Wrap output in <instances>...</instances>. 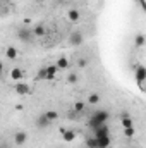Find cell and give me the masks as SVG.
<instances>
[{
  "instance_id": "6da1fadb",
  "label": "cell",
  "mask_w": 146,
  "mask_h": 148,
  "mask_svg": "<svg viewBox=\"0 0 146 148\" xmlns=\"http://www.w3.org/2000/svg\"><path fill=\"white\" fill-rule=\"evenodd\" d=\"M108 112L107 110H98L95 112L93 115H91V119H89V127L91 129H96V127H100L102 124H107V121H108Z\"/></svg>"
},
{
  "instance_id": "7a4b0ae2",
  "label": "cell",
  "mask_w": 146,
  "mask_h": 148,
  "mask_svg": "<svg viewBox=\"0 0 146 148\" xmlns=\"http://www.w3.org/2000/svg\"><path fill=\"white\" fill-rule=\"evenodd\" d=\"M83 41H84V36H83L81 31H72V33H71V36H69V45L79 47V45H83Z\"/></svg>"
},
{
  "instance_id": "3957f363",
  "label": "cell",
  "mask_w": 146,
  "mask_h": 148,
  "mask_svg": "<svg viewBox=\"0 0 146 148\" xmlns=\"http://www.w3.org/2000/svg\"><path fill=\"white\" fill-rule=\"evenodd\" d=\"M9 77H10L12 81L19 83V81H23V77H24V71H23V69H19V67H14V69H10Z\"/></svg>"
},
{
  "instance_id": "277c9868",
  "label": "cell",
  "mask_w": 146,
  "mask_h": 148,
  "mask_svg": "<svg viewBox=\"0 0 146 148\" xmlns=\"http://www.w3.org/2000/svg\"><path fill=\"white\" fill-rule=\"evenodd\" d=\"M26 141H28V134H26L24 131H17V133L14 134V143H16L17 147L26 145Z\"/></svg>"
},
{
  "instance_id": "5b68a950",
  "label": "cell",
  "mask_w": 146,
  "mask_h": 148,
  "mask_svg": "<svg viewBox=\"0 0 146 148\" xmlns=\"http://www.w3.org/2000/svg\"><path fill=\"white\" fill-rule=\"evenodd\" d=\"M60 134H62V138H64V143H72L74 140H76V133H74L72 129H60Z\"/></svg>"
},
{
  "instance_id": "8992f818",
  "label": "cell",
  "mask_w": 146,
  "mask_h": 148,
  "mask_svg": "<svg viewBox=\"0 0 146 148\" xmlns=\"http://www.w3.org/2000/svg\"><path fill=\"white\" fill-rule=\"evenodd\" d=\"M17 38H19L21 41H24V43H29V41L33 40V33H31L29 29H24V28H23V29L17 31Z\"/></svg>"
},
{
  "instance_id": "52a82bcc",
  "label": "cell",
  "mask_w": 146,
  "mask_h": 148,
  "mask_svg": "<svg viewBox=\"0 0 146 148\" xmlns=\"http://www.w3.org/2000/svg\"><path fill=\"white\" fill-rule=\"evenodd\" d=\"M14 90H16V93L17 95H28L29 91H31V88L26 84V83H23V81H19V83H16V86H14Z\"/></svg>"
},
{
  "instance_id": "ba28073f",
  "label": "cell",
  "mask_w": 146,
  "mask_h": 148,
  "mask_svg": "<svg viewBox=\"0 0 146 148\" xmlns=\"http://www.w3.org/2000/svg\"><path fill=\"white\" fill-rule=\"evenodd\" d=\"M134 76H136V81H138V83H139V81H146V67L143 66V64L136 66V73H134Z\"/></svg>"
},
{
  "instance_id": "9c48e42d",
  "label": "cell",
  "mask_w": 146,
  "mask_h": 148,
  "mask_svg": "<svg viewBox=\"0 0 146 148\" xmlns=\"http://www.w3.org/2000/svg\"><path fill=\"white\" fill-rule=\"evenodd\" d=\"M108 134H110V129H108L107 124H102L100 127L95 129V138H96V140H98V138H103V136H108Z\"/></svg>"
},
{
  "instance_id": "30bf717a",
  "label": "cell",
  "mask_w": 146,
  "mask_h": 148,
  "mask_svg": "<svg viewBox=\"0 0 146 148\" xmlns=\"http://www.w3.org/2000/svg\"><path fill=\"white\" fill-rule=\"evenodd\" d=\"M50 124H52V122L46 119V115H45V114L38 115V119H36V127H38V129H46Z\"/></svg>"
},
{
  "instance_id": "8fae6325",
  "label": "cell",
  "mask_w": 146,
  "mask_h": 148,
  "mask_svg": "<svg viewBox=\"0 0 146 148\" xmlns=\"http://www.w3.org/2000/svg\"><path fill=\"white\" fill-rule=\"evenodd\" d=\"M67 19H69L71 23H79V19H81V12H79L77 9H71V10L67 12Z\"/></svg>"
},
{
  "instance_id": "7c38bea8",
  "label": "cell",
  "mask_w": 146,
  "mask_h": 148,
  "mask_svg": "<svg viewBox=\"0 0 146 148\" xmlns=\"http://www.w3.org/2000/svg\"><path fill=\"white\" fill-rule=\"evenodd\" d=\"M45 71H46V79L50 81V79H53L57 73H59V67L55 66V64H52V66H48V67H45Z\"/></svg>"
},
{
  "instance_id": "4fadbf2b",
  "label": "cell",
  "mask_w": 146,
  "mask_h": 148,
  "mask_svg": "<svg viewBox=\"0 0 146 148\" xmlns=\"http://www.w3.org/2000/svg\"><path fill=\"white\" fill-rule=\"evenodd\" d=\"M33 36H38V38H41V36H45L46 35V28L43 26V24H36L35 28H33Z\"/></svg>"
},
{
  "instance_id": "5bb4252c",
  "label": "cell",
  "mask_w": 146,
  "mask_h": 148,
  "mask_svg": "<svg viewBox=\"0 0 146 148\" xmlns=\"http://www.w3.org/2000/svg\"><path fill=\"white\" fill-rule=\"evenodd\" d=\"M5 55H7V59H9V60H16L19 53H17L16 47H7V50H5Z\"/></svg>"
},
{
  "instance_id": "9a60e30c",
  "label": "cell",
  "mask_w": 146,
  "mask_h": 148,
  "mask_svg": "<svg viewBox=\"0 0 146 148\" xmlns=\"http://www.w3.org/2000/svg\"><path fill=\"white\" fill-rule=\"evenodd\" d=\"M146 43V38H145V33H138L136 38H134V45L138 47V48H143Z\"/></svg>"
},
{
  "instance_id": "2e32d148",
  "label": "cell",
  "mask_w": 146,
  "mask_h": 148,
  "mask_svg": "<svg viewBox=\"0 0 146 148\" xmlns=\"http://www.w3.org/2000/svg\"><path fill=\"white\" fill-rule=\"evenodd\" d=\"M112 140H110V134L108 136H103V138H98V148H108Z\"/></svg>"
},
{
  "instance_id": "e0dca14e",
  "label": "cell",
  "mask_w": 146,
  "mask_h": 148,
  "mask_svg": "<svg viewBox=\"0 0 146 148\" xmlns=\"http://www.w3.org/2000/svg\"><path fill=\"white\" fill-rule=\"evenodd\" d=\"M86 109V102H83V100H77V102H74V112L76 114H81V112H84Z\"/></svg>"
},
{
  "instance_id": "ac0fdd59",
  "label": "cell",
  "mask_w": 146,
  "mask_h": 148,
  "mask_svg": "<svg viewBox=\"0 0 146 148\" xmlns=\"http://www.w3.org/2000/svg\"><path fill=\"white\" fill-rule=\"evenodd\" d=\"M55 66H57L59 69H67V67H69V59H67V57H60Z\"/></svg>"
},
{
  "instance_id": "d6986e66",
  "label": "cell",
  "mask_w": 146,
  "mask_h": 148,
  "mask_svg": "<svg viewBox=\"0 0 146 148\" xmlns=\"http://www.w3.org/2000/svg\"><path fill=\"white\" fill-rule=\"evenodd\" d=\"M88 103H91V105L100 103V95H98V93H89V97H88Z\"/></svg>"
},
{
  "instance_id": "ffe728a7",
  "label": "cell",
  "mask_w": 146,
  "mask_h": 148,
  "mask_svg": "<svg viewBox=\"0 0 146 148\" xmlns=\"http://www.w3.org/2000/svg\"><path fill=\"white\" fill-rule=\"evenodd\" d=\"M120 124H122V127H131V126H134L131 115H129V117H120Z\"/></svg>"
},
{
  "instance_id": "44dd1931",
  "label": "cell",
  "mask_w": 146,
  "mask_h": 148,
  "mask_svg": "<svg viewBox=\"0 0 146 148\" xmlns=\"http://www.w3.org/2000/svg\"><path fill=\"white\" fill-rule=\"evenodd\" d=\"M45 115H46V119H48L50 122H53V121H57V119H59V112H57V110H46V112H45Z\"/></svg>"
},
{
  "instance_id": "7402d4cb",
  "label": "cell",
  "mask_w": 146,
  "mask_h": 148,
  "mask_svg": "<svg viewBox=\"0 0 146 148\" xmlns=\"http://www.w3.org/2000/svg\"><path fill=\"white\" fill-rule=\"evenodd\" d=\"M86 147L88 148H98V140L93 136V138H88L86 140Z\"/></svg>"
},
{
  "instance_id": "603a6c76",
  "label": "cell",
  "mask_w": 146,
  "mask_h": 148,
  "mask_svg": "<svg viewBox=\"0 0 146 148\" xmlns=\"http://www.w3.org/2000/svg\"><path fill=\"white\" fill-rule=\"evenodd\" d=\"M79 81V76H77V73H71L69 76H67V83H71V84H76Z\"/></svg>"
},
{
  "instance_id": "cb8c5ba5",
  "label": "cell",
  "mask_w": 146,
  "mask_h": 148,
  "mask_svg": "<svg viewBox=\"0 0 146 148\" xmlns=\"http://www.w3.org/2000/svg\"><path fill=\"white\" fill-rule=\"evenodd\" d=\"M124 134H126L127 138H132V136L136 134V129H134V126H131V127H124Z\"/></svg>"
},
{
  "instance_id": "d4e9b609",
  "label": "cell",
  "mask_w": 146,
  "mask_h": 148,
  "mask_svg": "<svg viewBox=\"0 0 146 148\" xmlns=\"http://www.w3.org/2000/svg\"><path fill=\"white\" fill-rule=\"evenodd\" d=\"M36 79H46V71H45V67L38 71V74H36Z\"/></svg>"
},
{
  "instance_id": "484cf974",
  "label": "cell",
  "mask_w": 146,
  "mask_h": 148,
  "mask_svg": "<svg viewBox=\"0 0 146 148\" xmlns=\"http://www.w3.org/2000/svg\"><path fill=\"white\" fill-rule=\"evenodd\" d=\"M77 66H79V67H86V66H88V62H86V59H84V57H81V59H77Z\"/></svg>"
},
{
  "instance_id": "4316f807",
  "label": "cell",
  "mask_w": 146,
  "mask_h": 148,
  "mask_svg": "<svg viewBox=\"0 0 146 148\" xmlns=\"http://www.w3.org/2000/svg\"><path fill=\"white\" fill-rule=\"evenodd\" d=\"M138 3H139V7H141L143 10L146 9V2H145V0H138Z\"/></svg>"
},
{
  "instance_id": "83f0119b",
  "label": "cell",
  "mask_w": 146,
  "mask_h": 148,
  "mask_svg": "<svg viewBox=\"0 0 146 148\" xmlns=\"http://www.w3.org/2000/svg\"><path fill=\"white\" fill-rule=\"evenodd\" d=\"M138 86H139V90H141V91H145L146 88H145V81H139V83H138Z\"/></svg>"
},
{
  "instance_id": "f1b7e54d",
  "label": "cell",
  "mask_w": 146,
  "mask_h": 148,
  "mask_svg": "<svg viewBox=\"0 0 146 148\" xmlns=\"http://www.w3.org/2000/svg\"><path fill=\"white\" fill-rule=\"evenodd\" d=\"M3 73V64H2V60H0V74Z\"/></svg>"
},
{
  "instance_id": "f546056e",
  "label": "cell",
  "mask_w": 146,
  "mask_h": 148,
  "mask_svg": "<svg viewBox=\"0 0 146 148\" xmlns=\"http://www.w3.org/2000/svg\"><path fill=\"white\" fill-rule=\"evenodd\" d=\"M86 148H88V147H86Z\"/></svg>"
}]
</instances>
